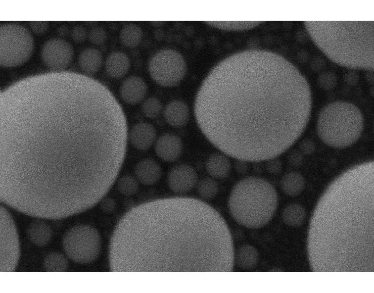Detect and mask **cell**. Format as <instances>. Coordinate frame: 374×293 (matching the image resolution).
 Returning a JSON list of instances; mask_svg holds the SVG:
<instances>
[{
	"mask_svg": "<svg viewBox=\"0 0 374 293\" xmlns=\"http://www.w3.org/2000/svg\"><path fill=\"white\" fill-rule=\"evenodd\" d=\"M311 101L307 81L291 63L252 50L212 70L197 94L194 111L200 129L221 153L260 162L277 157L299 138Z\"/></svg>",
	"mask_w": 374,
	"mask_h": 293,
	"instance_id": "obj_1",
	"label": "cell"
},
{
	"mask_svg": "<svg viewBox=\"0 0 374 293\" xmlns=\"http://www.w3.org/2000/svg\"><path fill=\"white\" fill-rule=\"evenodd\" d=\"M233 255L229 229L217 211L176 197L127 212L113 233L109 261L116 272H229Z\"/></svg>",
	"mask_w": 374,
	"mask_h": 293,
	"instance_id": "obj_2",
	"label": "cell"
},
{
	"mask_svg": "<svg viewBox=\"0 0 374 293\" xmlns=\"http://www.w3.org/2000/svg\"><path fill=\"white\" fill-rule=\"evenodd\" d=\"M314 271H373V164L347 171L319 201L308 235Z\"/></svg>",
	"mask_w": 374,
	"mask_h": 293,
	"instance_id": "obj_3",
	"label": "cell"
},
{
	"mask_svg": "<svg viewBox=\"0 0 374 293\" xmlns=\"http://www.w3.org/2000/svg\"><path fill=\"white\" fill-rule=\"evenodd\" d=\"M319 49L332 61L352 69H373V22L307 21Z\"/></svg>",
	"mask_w": 374,
	"mask_h": 293,
	"instance_id": "obj_4",
	"label": "cell"
},
{
	"mask_svg": "<svg viewBox=\"0 0 374 293\" xmlns=\"http://www.w3.org/2000/svg\"><path fill=\"white\" fill-rule=\"evenodd\" d=\"M277 205V193L273 186L257 176L247 177L237 182L228 199V208L233 219L250 229L259 228L267 224Z\"/></svg>",
	"mask_w": 374,
	"mask_h": 293,
	"instance_id": "obj_5",
	"label": "cell"
},
{
	"mask_svg": "<svg viewBox=\"0 0 374 293\" xmlns=\"http://www.w3.org/2000/svg\"><path fill=\"white\" fill-rule=\"evenodd\" d=\"M364 126L363 116L354 105L338 101L324 107L318 115V136L327 145L336 148L349 146L360 137Z\"/></svg>",
	"mask_w": 374,
	"mask_h": 293,
	"instance_id": "obj_6",
	"label": "cell"
},
{
	"mask_svg": "<svg viewBox=\"0 0 374 293\" xmlns=\"http://www.w3.org/2000/svg\"><path fill=\"white\" fill-rule=\"evenodd\" d=\"M0 41V63L5 67L22 64L30 58L33 50L34 42L31 34L19 24L2 25Z\"/></svg>",
	"mask_w": 374,
	"mask_h": 293,
	"instance_id": "obj_7",
	"label": "cell"
},
{
	"mask_svg": "<svg viewBox=\"0 0 374 293\" xmlns=\"http://www.w3.org/2000/svg\"><path fill=\"white\" fill-rule=\"evenodd\" d=\"M62 246L67 256L75 263L87 264L98 258L102 240L98 230L87 225H78L65 233Z\"/></svg>",
	"mask_w": 374,
	"mask_h": 293,
	"instance_id": "obj_8",
	"label": "cell"
},
{
	"mask_svg": "<svg viewBox=\"0 0 374 293\" xmlns=\"http://www.w3.org/2000/svg\"><path fill=\"white\" fill-rule=\"evenodd\" d=\"M151 78L159 85L172 87L184 78L186 71L182 56L173 50H161L151 59L148 66Z\"/></svg>",
	"mask_w": 374,
	"mask_h": 293,
	"instance_id": "obj_9",
	"label": "cell"
},
{
	"mask_svg": "<svg viewBox=\"0 0 374 293\" xmlns=\"http://www.w3.org/2000/svg\"><path fill=\"white\" fill-rule=\"evenodd\" d=\"M19 257V242L16 228L8 211L1 208V271H13Z\"/></svg>",
	"mask_w": 374,
	"mask_h": 293,
	"instance_id": "obj_10",
	"label": "cell"
},
{
	"mask_svg": "<svg viewBox=\"0 0 374 293\" xmlns=\"http://www.w3.org/2000/svg\"><path fill=\"white\" fill-rule=\"evenodd\" d=\"M73 54V47L69 42L60 38H53L43 45L41 57L48 67L61 71L69 65Z\"/></svg>",
	"mask_w": 374,
	"mask_h": 293,
	"instance_id": "obj_11",
	"label": "cell"
},
{
	"mask_svg": "<svg viewBox=\"0 0 374 293\" xmlns=\"http://www.w3.org/2000/svg\"><path fill=\"white\" fill-rule=\"evenodd\" d=\"M198 182L197 173L194 167L186 164L175 165L170 169L167 177L169 188L177 194L191 191Z\"/></svg>",
	"mask_w": 374,
	"mask_h": 293,
	"instance_id": "obj_12",
	"label": "cell"
},
{
	"mask_svg": "<svg viewBox=\"0 0 374 293\" xmlns=\"http://www.w3.org/2000/svg\"><path fill=\"white\" fill-rule=\"evenodd\" d=\"M156 128L151 124L141 122L134 124L127 133L128 143L135 149L145 151L154 145L157 138Z\"/></svg>",
	"mask_w": 374,
	"mask_h": 293,
	"instance_id": "obj_13",
	"label": "cell"
},
{
	"mask_svg": "<svg viewBox=\"0 0 374 293\" xmlns=\"http://www.w3.org/2000/svg\"><path fill=\"white\" fill-rule=\"evenodd\" d=\"M154 146L157 157L166 162H172L178 160L183 149L181 138L176 134L170 133H164L158 136Z\"/></svg>",
	"mask_w": 374,
	"mask_h": 293,
	"instance_id": "obj_14",
	"label": "cell"
},
{
	"mask_svg": "<svg viewBox=\"0 0 374 293\" xmlns=\"http://www.w3.org/2000/svg\"><path fill=\"white\" fill-rule=\"evenodd\" d=\"M147 85L141 78L132 76L124 80L121 85L120 94L122 100L131 105L137 104L145 100Z\"/></svg>",
	"mask_w": 374,
	"mask_h": 293,
	"instance_id": "obj_15",
	"label": "cell"
},
{
	"mask_svg": "<svg viewBox=\"0 0 374 293\" xmlns=\"http://www.w3.org/2000/svg\"><path fill=\"white\" fill-rule=\"evenodd\" d=\"M134 176L139 183L145 186H152L161 179L162 169L156 161L151 158H146L139 161L136 164Z\"/></svg>",
	"mask_w": 374,
	"mask_h": 293,
	"instance_id": "obj_16",
	"label": "cell"
},
{
	"mask_svg": "<svg viewBox=\"0 0 374 293\" xmlns=\"http://www.w3.org/2000/svg\"><path fill=\"white\" fill-rule=\"evenodd\" d=\"M163 116L170 126L175 128L183 127L187 124L190 119L189 107L183 101H171L164 108Z\"/></svg>",
	"mask_w": 374,
	"mask_h": 293,
	"instance_id": "obj_17",
	"label": "cell"
},
{
	"mask_svg": "<svg viewBox=\"0 0 374 293\" xmlns=\"http://www.w3.org/2000/svg\"><path fill=\"white\" fill-rule=\"evenodd\" d=\"M228 156L224 153H214L206 160L205 168L207 173L214 179L226 178L231 169V164Z\"/></svg>",
	"mask_w": 374,
	"mask_h": 293,
	"instance_id": "obj_18",
	"label": "cell"
},
{
	"mask_svg": "<svg viewBox=\"0 0 374 293\" xmlns=\"http://www.w3.org/2000/svg\"><path fill=\"white\" fill-rule=\"evenodd\" d=\"M26 233L29 240L34 245L43 247L51 240L53 230L45 222L37 220L31 222L28 226Z\"/></svg>",
	"mask_w": 374,
	"mask_h": 293,
	"instance_id": "obj_19",
	"label": "cell"
},
{
	"mask_svg": "<svg viewBox=\"0 0 374 293\" xmlns=\"http://www.w3.org/2000/svg\"><path fill=\"white\" fill-rule=\"evenodd\" d=\"M130 62L124 53L115 52L110 54L105 61V69L109 75L113 78L121 77L128 71Z\"/></svg>",
	"mask_w": 374,
	"mask_h": 293,
	"instance_id": "obj_20",
	"label": "cell"
},
{
	"mask_svg": "<svg viewBox=\"0 0 374 293\" xmlns=\"http://www.w3.org/2000/svg\"><path fill=\"white\" fill-rule=\"evenodd\" d=\"M259 260L258 251L252 246L244 245L240 247L236 253L234 252L233 264L244 270H249L255 268Z\"/></svg>",
	"mask_w": 374,
	"mask_h": 293,
	"instance_id": "obj_21",
	"label": "cell"
},
{
	"mask_svg": "<svg viewBox=\"0 0 374 293\" xmlns=\"http://www.w3.org/2000/svg\"><path fill=\"white\" fill-rule=\"evenodd\" d=\"M80 68L85 72L93 74L100 69L103 62L101 52L93 48H87L82 51L78 59Z\"/></svg>",
	"mask_w": 374,
	"mask_h": 293,
	"instance_id": "obj_22",
	"label": "cell"
},
{
	"mask_svg": "<svg viewBox=\"0 0 374 293\" xmlns=\"http://www.w3.org/2000/svg\"><path fill=\"white\" fill-rule=\"evenodd\" d=\"M304 180L302 175L297 172H290L284 175L280 185L282 190L290 197L299 194L304 187Z\"/></svg>",
	"mask_w": 374,
	"mask_h": 293,
	"instance_id": "obj_23",
	"label": "cell"
},
{
	"mask_svg": "<svg viewBox=\"0 0 374 293\" xmlns=\"http://www.w3.org/2000/svg\"><path fill=\"white\" fill-rule=\"evenodd\" d=\"M306 213L304 207L297 203L290 204L283 210L282 218L285 224L290 227L302 225L306 219Z\"/></svg>",
	"mask_w": 374,
	"mask_h": 293,
	"instance_id": "obj_24",
	"label": "cell"
},
{
	"mask_svg": "<svg viewBox=\"0 0 374 293\" xmlns=\"http://www.w3.org/2000/svg\"><path fill=\"white\" fill-rule=\"evenodd\" d=\"M143 33L137 25L130 24L124 26L121 30L120 38L122 43L126 46L133 48L141 42Z\"/></svg>",
	"mask_w": 374,
	"mask_h": 293,
	"instance_id": "obj_25",
	"label": "cell"
},
{
	"mask_svg": "<svg viewBox=\"0 0 374 293\" xmlns=\"http://www.w3.org/2000/svg\"><path fill=\"white\" fill-rule=\"evenodd\" d=\"M43 267L48 272H64L68 268V262L63 254L53 252L44 257Z\"/></svg>",
	"mask_w": 374,
	"mask_h": 293,
	"instance_id": "obj_26",
	"label": "cell"
},
{
	"mask_svg": "<svg viewBox=\"0 0 374 293\" xmlns=\"http://www.w3.org/2000/svg\"><path fill=\"white\" fill-rule=\"evenodd\" d=\"M116 181L117 190L123 196H133L138 191L139 182L135 176L125 174L117 178Z\"/></svg>",
	"mask_w": 374,
	"mask_h": 293,
	"instance_id": "obj_27",
	"label": "cell"
},
{
	"mask_svg": "<svg viewBox=\"0 0 374 293\" xmlns=\"http://www.w3.org/2000/svg\"><path fill=\"white\" fill-rule=\"evenodd\" d=\"M196 187L199 196L206 200L214 199L217 194L219 189L217 181L211 177H205L198 181Z\"/></svg>",
	"mask_w": 374,
	"mask_h": 293,
	"instance_id": "obj_28",
	"label": "cell"
},
{
	"mask_svg": "<svg viewBox=\"0 0 374 293\" xmlns=\"http://www.w3.org/2000/svg\"><path fill=\"white\" fill-rule=\"evenodd\" d=\"M141 110L146 117L155 119L158 117L162 111V105L158 98L150 97L143 101Z\"/></svg>",
	"mask_w": 374,
	"mask_h": 293,
	"instance_id": "obj_29",
	"label": "cell"
},
{
	"mask_svg": "<svg viewBox=\"0 0 374 293\" xmlns=\"http://www.w3.org/2000/svg\"><path fill=\"white\" fill-rule=\"evenodd\" d=\"M89 41L96 45L103 43L107 38L106 32L104 29L97 27L92 28L88 33Z\"/></svg>",
	"mask_w": 374,
	"mask_h": 293,
	"instance_id": "obj_30",
	"label": "cell"
},
{
	"mask_svg": "<svg viewBox=\"0 0 374 293\" xmlns=\"http://www.w3.org/2000/svg\"><path fill=\"white\" fill-rule=\"evenodd\" d=\"M70 35L72 39L76 43L83 42L87 36L86 29L82 26L75 25L70 31Z\"/></svg>",
	"mask_w": 374,
	"mask_h": 293,
	"instance_id": "obj_31",
	"label": "cell"
},
{
	"mask_svg": "<svg viewBox=\"0 0 374 293\" xmlns=\"http://www.w3.org/2000/svg\"><path fill=\"white\" fill-rule=\"evenodd\" d=\"M266 168L270 173L276 174L279 173L282 169V163L280 160L276 157L272 158L266 160Z\"/></svg>",
	"mask_w": 374,
	"mask_h": 293,
	"instance_id": "obj_32",
	"label": "cell"
},
{
	"mask_svg": "<svg viewBox=\"0 0 374 293\" xmlns=\"http://www.w3.org/2000/svg\"><path fill=\"white\" fill-rule=\"evenodd\" d=\"M29 24L31 30L36 35L43 34L49 26L48 21H30Z\"/></svg>",
	"mask_w": 374,
	"mask_h": 293,
	"instance_id": "obj_33",
	"label": "cell"
},
{
	"mask_svg": "<svg viewBox=\"0 0 374 293\" xmlns=\"http://www.w3.org/2000/svg\"><path fill=\"white\" fill-rule=\"evenodd\" d=\"M303 154L297 150H293L288 156V161L290 165L294 167H298L303 162Z\"/></svg>",
	"mask_w": 374,
	"mask_h": 293,
	"instance_id": "obj_34",
	"label": "cell"
},
{
	"mask_svg": "<svg viewBox=\"0 0 374 293\" xmlns=\"http://www.w3.org/2000/svg\"><path fill=\"white\" fill-rule=\"evenodd\" d=\"M315 143L310 139L303 140L299 145L300 151L304 155H309L314 153L315 150Z\"/></svg>",
	"mask_w": 374,
	"mask_h": 293,
	"instance_id": "obj_35",
	"label": "cell"
},
{
	"mask_svg": "<svg viewBox=\"0 0 374 293\" xmlns=\"http://www.w3.org/2000/svg\"><path fill=\"white\" fill-rule=\"evenodd\" d=\"M104 197L100 201V208L101 210L105 213H111L115 208V202L111 198Z\"/></svg>",
	"mask_w": 374,
	"mask_h": 293,
	"instance_id": "obj_36",
	"label": "cell"
},
{
	"mask_svg": "<svg viewBox=\"0 0 374 293\" xmlns=\"http://www.w3.org/2000/svg\"><path fill=\"white\" fill-rule=\"evenodd\" d=\"M57 34L61 37L66 36L68 32L69 29L67 26L65 25L59 26L57 29Z\"/></svg>",
	"mask_w": 374,
	"mask_h": 293,
	"instance_id": "obj_37",
	"label": "cell"
}]
</instances>
